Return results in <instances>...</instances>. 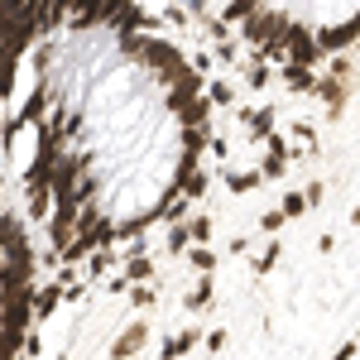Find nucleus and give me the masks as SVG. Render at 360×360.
Segmentation results:
<instances>
[{
  "label": "nucleus",
  "instance_id": "f257e3e1",
  "mask_svg": "<svg viewBox=\"0 0 360 360\" xmlns=\"http://www.w3.org/2000/svg\"><path fill=\"white\" fill-rule=\"evenodd\" d=\"M351 356H356V346H346V351H336L332 360H351Z\"/></svg>",
  "mask_w": 360,
  "mask_h": 360
},
{
  "label": "nucleus",
  "instance_id": "f03ea898",
  "mask_svg": "<svg viewBox=\"0 0 360 360\" xmlns=\"http://www.w3.org/2000/svg\"><path fill=\"white\" fill-rule=\"evenodd\" d=\"M356 221H360V212H356Z\"/></svg>",
  "mask_w": 360,
  "mask_h": 360
}]
</instances>
